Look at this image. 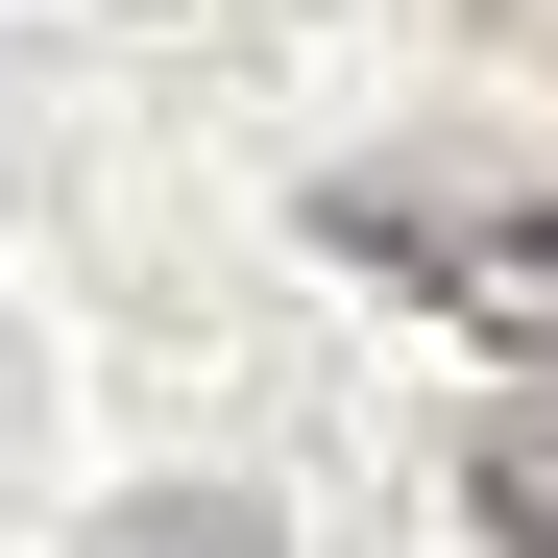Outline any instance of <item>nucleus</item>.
I'll return each mask as SVG.
<instances>
[{
	"mask_svg": "<svg viewBox=\"0 0 558 558\" xmlns=\"http://www.w3.org/2000/svg\"><path fill=\"white\" fill-rule=\"evenodd\" d=\"M316 243H340V267H389V292H437V316H486V340H534V364H558V195H389V170H340V195H316Z\"/></svg>",
	"mask_w": 558,
	"mask_h": 558,
	"instance_id": "f257e3e1",
	"label": "nucleus"
},
{
	"mask_svg": "<svg viewBox=\"0 0 558 558\" xmlns=\"http://www.w3.org/2000/svg\"><path fill=\"white\" fill-rule=\"evenodd\" d=\"M461 510H486L510 558H558V413H486V437H461Z\"/></svg>",
	"mask_w": 558,
	"mask_h": 558,
	"instance_id": "f03ea898",
	"label": "nucleus"
},
{
	"mask_svg": "<svg viewBox=\"0 0 558 558\" xmlns=\"http://www.w3.org/2000/svg\"><path fill=\"white\" fill-rule=\"evenodd\" d=\"M73 558H267V510H243V486H122Z\"/></svg>",
	"mask_w": 558,
	"mask_h": 558,
	"instance_id": "7ed1b4c3",
	"label": "nucleus"
}]
</instances>
